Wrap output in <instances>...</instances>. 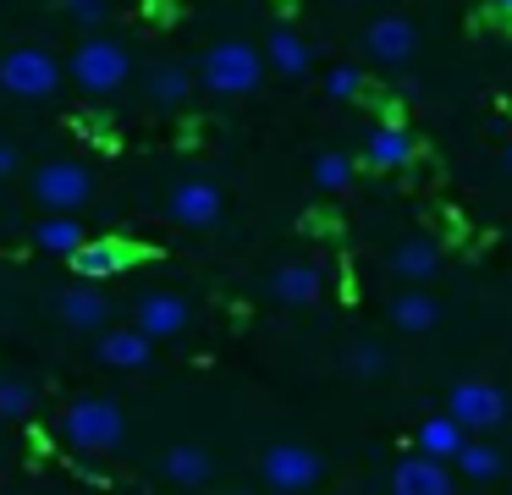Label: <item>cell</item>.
Returning a JSON list of instances; mask_svg holds the SVG:
<instances>
[{"label": "cell", "mask_w": 512, "mask_h": 495, "mask_svg": "<svg viewBox=\"0 0 512 495\" xmlns=\"http://www.w3.org/2000/svg\"><path fill=\"white\" fill-rule=\"evenodd\" d=\"M127 435V418L122 407L111 402V396H78V402L61 413V440H67L72 451H89V457H100V451H116Z\"/></svg>", "instance_id": "6da1fadb"}, {"label": "cell", "mask_w": 512, "mask_h": 495, "mask_svg": "<svg viewBox=\"0 0 512 495\" xmlns=\"http://www.w3.org/2000/svg\"><path fill=\"white\" fill-rule=\"evenodd\" d=\"M259 77H265V50H254V44H243V39L210 44L204 61H199V83L210 88V94H221V99L254 94Z\"/></svg>", "instance_id": "7a4b0ae2"}, {"label": "cell", "mask_w": 512, "mask_h": 495, "mask_svg": "<svg viewBox=\"0 0 512 495\" xmlns=\"http://www.w3.org/2000/svg\"><path fill=\"white\" fill-rule=\"evenodd\" d=\"M67 72H72V83H78L83 94H116V88L133 77V55H127L116 39H83L78 50H72Z\"/></svg>", "instance_id": "3957f363"}, {"label": "cell", "mask_w": 512, "mask_h": 495, "mask_svg": "<svg viewBox=\"0 0 512 495\" xmlns=\"http://www.w3.org/2000/svg\"><path fill=\"white\" fill-rule=\"evenodd\" d=\"M0 88L17 99H50L61 88V61L39 44H17L0 55Z\"/></svg>", "instance_id": "277c9868"}, {"label": "cell", "mask_w": 512, "mask_h": 495, "mask_svg": "<svg viewBox=\"0 0 512 495\" xmlns=\"http://www.w3.org/2000/svg\"><path fill=\"white\" fill-rule=\"evenodd\" d=\"M34 198H39V209H50V215H78V209L94 198L89 165H78V160L39 165V171H34Z\"/></svg>", "instance_id": "5b68a950"}, {"label": "cell", "mask_w": 512, "mask_h": 495, "mask_svg": "<svg viewBox=\"0 0 512 495\" xmlns=\"http://www.w3.org/2000/svg\"><path fill=\"white\" fill-rule=\"evenodd\" d=\"M446 418H457L463 435H485V429H496L501 418H507V396H501V385H490V380H463L452 396H446Z\"/></svg>", "instance_id": "8992f818"}, {"label": "cell", "mask_w": 512, "mask_h": 495, "mask_svg": "<svg viewBox=\"0 0 512 495\" xmlns=\"http://www.w3.org/2000/svg\"><path fill=\"white\" fill-rule=\"evenodd\" d=\"M320 473H325L320 451L292 446V440H281V446H270L265 457H259V479H265L270 490H314Z\"/></svg>", "instance_id": "52a82bcc"}, {"label": "cell", "mask_w": 512, "mask_h": 495, "mask_svg": "<svg viewBox=\"0 0 512 495\" xmlns=\"http://www.w3.org/2000/svg\"><path fill=\"white\" fill-rule=\"evenodd\" d=\"M221 209H226L221 187L204 182V176H188V182H177V187H171V198H166V215L177 220V226H188V231L215 226V220H221Z\"/></svg>", "instance_id": "ba28073f"}, {"label": "cell", "mask_w": 512, "mask_h": 495, "mask_svg": "<svg viewBox=\"0 0 512 495\" xmlns=\"http://www.w3.org/2000/svg\"><path fill=\"white\" fill-rule=\"evenodd\" d=\"M105 369H122V374H144L155 363V341L144 336L138 325H105L100 341H94Z\"/></svg>", "instance_id": "9c48e42d"}, {"label": "cell", "mask_w": 512, "mask_h": 495, "mask_svg": "<svg viewBox=\"0 0 512 495\" xmlns=\"http://www.w3.org/2000/svg\"><path fill=\"white\" fill-rule=\"evenodd\" d=\"M133 325L144 330L149 341H171L193 325V308H188V297H177V292H149V297H138Z\"/></svg>", "instance_id": "30bf717a"}, {"label": "cell", "mask_w": 512, "mask_h": 495, "mask_svg": "<svg viewBox=\"0 0 512 495\" xmlns=\"http://www.w3.org/2000/svg\"><path fill=\"white\" fill-rule=\"evenodd\" d=\"M56 319L67 330H78V336H100V330L111 325V297H100L89 281H78L56 297Z\"/></svg>", "instance_id": "8fae6325"}, {"label": "cell", "mask_w": 512, "mask_h": 495, "mask_svg": "<svg viewBox=\"0 0 512 495\" xmlns=\"http://www.w3.org/2000/svg\"><path fill=\"white\" fill-rule=\"evenodd\" d=\"M67 259H72V270H78V281H111V275H122L127 264H133V248L116 242V237H83Z\"/></svg>", "instance_id": "7c38bea8"}, {"label": "cell", "mask_w": 512, "mask_h": 495, "mask_svg": "<svg viewBox=\"0 0 512 495\" xmlns=\"http://www.w3.org/2000/svg\"><path fill=\"white\" fill-rule=\"evenodd\" d=\"M452 484H457L452 468L441 457H424V451H413L391 468V490L397 495H452Z\"/></svg>", "instance_id": "4fadbf2b"}, {"label": "cell", "mask_w": 512, "mask_h": 495, "mask_svg": "<svg viewBox=\"0 0 512 495\" xmlns=\"http://www.w3.org/2000/svg\"><path fill=\"white\" fill-rule=\"evenodd\" d=\"M364 50L375 55L380 66H402L413 61V50H419V33H413L408 17H375L364 33Z\"/></svg>", "instance_id": "5bb4252c"}, {"label": "cell", "mask_w": 512, "mask_h": 495, "mask_svg": "<svg viewBox=\"0 0 512 495\" xmlns=\"http://www.w3.org/2000/svg\"><path fill=\"white\" fill-rule=\"evenodd\" d=\"M160 473H166L171 484H182V490H199V484H210L215 462L204 446H171L166 457H160Z\"/></svg>", "instance_id": "9a60e30c"}, {"label": "cell", "mask_w": 512, "mask_h": 495, "mask_svg": "<svg viewBox=\"0 0 512 495\" xmlns=\"http://www.w3.org/2000/svg\"><path fill=\"white\" fill-rule=\"evenodd\" d=\"M265 66H276L281 77H292V83H298V77H309L314 50L292 28H276V33H270V44H265Z\"/></svg>", "instance_id": "2e32d148"}, {"label": "cell", "mask_w": 512, "mask_h": 495, "mask_svg": "<svg viewBox=\"0 0 512 495\" xmlns=\"http://www.w3.org/2000/svg\"><path fill=\"white\" fill-rule=\"evenodd\" d=\"M270 297L287 303V308L314 303V297H320V270H314V264H287V270L270 275Z\"/></svg>", "instance_id": "e0dca14e"}, {"label": "cell", "mask_w": 512, "mask_h": 495, "mask_svg": "<svg viewBox=\"0 0 512 495\" xmlns=\"http://www.w3.org/2000/svg\"><path fill=\"white\" fill-rule=\"evenodd\" d=\"M364 160L375 165V171H402V165L413 160V138L402 127H375L364 143Z\"/></svg>", "instance_id": "ac0fdd59"}, {"label": "cell", "mask_w": 512, "mask_h": 495, "mask_svg": "<svg viewBox=\"0 0 512 495\" xmlns=\"http://www.w3.org/2000/svg\"><path fill=\"white\" fill-rule=\"evenodd\" d=\"M391 270H397L402 281H430V275L441 270V248H435L430 237H408L391 253Z\"/></svg>", "instance_id": "d6986e66"}, {"label": "cell", "mask_w": 512, "mask_h": 495, "mask_svg": "<svg viewBox=\"0 0 512 495\" xmlns=\"http://www.w3.org/2000/svg\"><path fill=\"white\" fill-rule=\"evenodd\" d=\"M188 94H193V72H188V66H177V61H160L155 72H149V105H160V110H177Z\"/></svg>", "instance_id": "ffe728a7"}, {"label": "cell", "mask_w": 512, "mask_h": 495, "mask_svg": "<svg viewBox=\"0 0 512 495\" xmlns=\"http://www.w3.org/2000/svg\"><path fill=\"white\" fill-rule=\"evenodd\" d=\"M391 325L408 330V336H424V330L441 325V308H435V297L408 292V297H397V303H391Z\"/></svg>", "instance_id": "44dd1931"}, {"label": "cell", "mask_w": 512, "mask_h": 495, "mask_svg": "<svg viewBox=\"0 0 512 495\" xmlns=\"http://www.w3.org/2000/svg\"><path fill=\"white\" fill-rule=\"evenodd\" d=\"M457 446H463V424H457V418L435 413V418H424V424H419V451H424V457L452 462Z\"/></svg>", "instance_id": "7402d4cb"}, {"label": "cell", "mask_w": 512, "mask_h": 495, "mask_svg": "<svg viewBox=\"0 0 512 495\" xmlns=\"http://www.w3.org/2000/svg\"><path fill=\"white\" fill-rule=\"evenodd\" d=\"M83 237H89V231L78 226V215H50V209H45V220L34 226V242L45 253H72Z\"/></svg>", "instance_id": "603a6c76"}, {"label": "cell", "mask_w": 512, "mask_h": 495, "mask_svg": "<svg viewBox=\"0 0 512 495\" xmlns=\"http://www.w3.org/2000/svg\"><path fill=\"white\" fill-rule=\"evenodd\" d=\"M452 462H457V473H463V479H474V484H485V479H496V473H501V451L485 446V440H463Z\"/></svg>", "instance_id": "cb8c5ba5"}, {"label": "cell", "mask_w": 512, "mask_h": 495, "mask_svg": "<svg viewBox=\"0 0 512 495\" xmlns=\"http://www.w3.org/2000/svg\"><path fill=\"white\" fill-rule=\"evenodd\" d=\"M347 182H353V160L336 154V149H325L320 160H314V187H320V193H342Z\"/></svg>", "instance_id": "d4e9b609"}, {"label": "cell", "mask_w": 512, "mask_h": 495, "mask_svg": "<svg viewBox=\"0 0 512 495\" xmlns=\"http://www.w3.org/2000/svg\"><path fill=\"white\" fill-rule=\"evenodd\" d=\"M34 413V385L17 380V374H0V418H28Z\"/></svg>", "instance_id": "484cf974"}, {"label": "cell", "mask_w": 512, "mask_h": 495, "mask_svg": "<svg viewBox=\"0 0 512 495\" xmlns=\"http://www.w3.org/2000/svg\"><path fill=\"white\" fill-rule=\"evenodd\" d=\"M347 369H353L358 380H380V374L391 369V358L375 347V341H358V347H347Z\"/></svg>", "instance_id": "4316f807"}, {"label": "cell", "mask_w": 512, "mask_h": 495, "mask_svg": "<svg viewBox=\"0 0 512 495\" xmlns=\"http://www.w3.org/2000/svg\"><path fill=\"white\" fill-rule=\"evenodd\" d=\"M325 88H331V99H358V88H364V72H358V66H336V72L325 77Z\"/></svg>", "instance_id": "83f0119b"}, {"label": "cell", "mask_w": 512, "mask_h": 495, "mask_svg": "<svg viewBox=\"0 0 512 495\" xmlns=\"http://www.w3.org/2000/svg\"><path fill=\"white\" fill-rule=\"evenodd\" d=\"M61 11H67L72 22H83V28H94V22L105 17V6H100V0H61Z\"/></svg>", "instance_id": "f1b7e54d"}, {"label": "cell", "mask_w": 512, "mask_h": 495, "mask_svg": "<svg viewBox=\"0 0 512 495\" xmlns=\"http://www.w3.org/2000/svg\"><path fill=\"white\" fill-rule=\"evenodd\" d=\"M17 165H23V149L0 138V182H6V176H17Z\"/></svg>", "instance_id": "f546056e"}, {"label": "cell", "mask_w": 512, "mask_h": 495, "mask_svg": "<svg viewBox=\"0 0 512 495\" xmlns=\"http://www.w3.org/2000/svg\"><path fill=\"white\" fill-rule=\"evenodd\" d=\"M496 6H501V11H512V0H496Z\"/></svg>", "instance_id": "4dcf8cb0"}, {"label": "cell", "mask_w": 512, "mask_h": 495, "mask_svg": "<svg viewBox=\"0 0 512 495\" xmlns=\"http://www.w3.org/2000/svg\"><path fill=\"white\" fill-rule=\"evenodd\" d=\"M507 171H512V149H507Z\"/></svg>", "instance_id": "1f68e13d"}, {"label": "cell", "mask_w": 512, "mask_h": 495, "mask_svg": "<svg viewBox=\"0 0 512 495\" xmlns=\"http://www.w3.org/2000/svg\"><path fill=\"white\" fill-rule=\"evenodd\" d=\"M0 303H6V297H0Z\"/></svg>", "instance_id": "d6a6232c"}]
</instances>
